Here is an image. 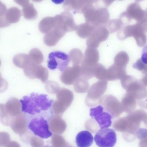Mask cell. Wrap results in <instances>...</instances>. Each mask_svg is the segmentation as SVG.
Instances as JSON below:
<instances>
[{
	"label": "cell",
	"instance_id": "obj_18",
	"mask_svg": "<svg viewBox=\"0 0 147 147\" xmlns=\"http://www.w3.org/2000/svg\"><path fill=\"white\" fill-rule=\"evenodd\" d=\"M99 55L96 48L87 47L86 50L83 62L89 66H93L98 63Z\"/></svg>",
	"mask_w": 147,
	"mask_h": 147
},
{
	"label": "cell",
	"instance_id": "obj_10",
	"mask_svg": "<svg viewBox=\"0 0 147 147\" xmlns=\"http://www.w3.org/2000/svg\"><path fill=\"white\" fill-rule=\"evenodd\" d=\"M73 92L65 88L59 90L57 95V99L52 105L53 112H59L65 110L70 106L74 100Z\"/></svg>",
	"mask_w": 147,
	"mask_h": 147
},
{
	"label": "cell",
	"instance_id": "obj_25",
	"mask_svg": "<svg viewBox=\"0 0 147 147\" xmlns=\"http://www.w3.org/2000/svg\"><path fill=\"white\" fill-rule=\"evenodd\" d=\"M69 57L74 65H79L83 60V54L80 49L75 48L70 52Z\"/></svg>",
	"mask_w": 147,
	"mask_h": 147
},
{
	"label": "cell",
	"instance_id": "obj_26",
	"mask_svg": "<svg viewBox=\"0 0 147 147\" xmlns=\"http://www.w3.org/2000/svg\"><path fill=\"white\" fill-rule=\"evenodd\" d=\"M34 69L36 77L40 79L43 83H46L49 77V72L47 69L41 65H39L36 66Z\"/></svg>",
	"mask_w": 147,
	"mask_h": 147
},
{
	"label": "cell",
	"instance_id": "obj_17",
	"mask_svg": "<svg viewBox=\"0 0 147 147\" xmlns=\"http://www.w3.org/2000/svg\"><path fill=\"white\" fill-rule=\"evenodd\" d=\"M94 141V138L90 132L87 130L80 131L77 135L75 142L78 147H90Z\"/></svg>",
	"mask_w": 147,
	"mask_h": 147
},
{
	"label": "cell",
	"instance_id": "obj_38",
	"mask_svg": "<svg viewBox=\"0 0 147 147\" xmlns=\"http://www.w3.org/2000/svg\"><path fill=\"white\" fill-rule=\"evenodd\" d=\"M119 1H122V0H119Z\"/></svg>",
	"mask_w": 147,
	"mask_h": 147
},
{
	"label": "cell",
	"instance_id": "obj_2",
	"mask_svg": "<svg viewBox=\"0 0 147 147\" xmlns=\"http://www.w3.org/2000/svg\"><path fill=\"white\" fill-rule=\"evenodd\" d=\"M27 127L36 136L42 139H47L52 136L49 129L51 120L43 116H26Z\"/></svg>",
	"mask_w": 147,
	"mask_h": 147
},
{
	"label": "cell",
	"instance_id": "obj_14",
	"mask_svg": "<svg viewBox=\"0 0 147 147\" xmlns=\"http://www.w3.org/2000/svg\"><path fill=\"white\" fill-rule=\"evenodd\" d=\"M80 68L79 65H74L67 68L63 71L60 76L62 83L67 85H71L80 78Z\"/></svg>",
	"mask_w": 147,
	"mask_h": 147
},
{
	"label": "cell",
	"instance_id": "obj_6",
	"mask_svg": "<svg viewBox=\"0 0 147 147\" xmlns=\"http://www.w3.org/2000/svg\"><path fill=\"white\" fill-rule=\"evenodd\" d=\"M119 19H121L124 26L129 24L133 20L136 21V22L146 20L147 13L146 10L142 9L139 3H134L128 6L127 11L121 14Z\"/></svg>",
	"mask_w": 147,
	"mask_h": 147
},
{
	"label": "cell",
	"instance_id": "obj_35",
	"mask_svg": "<svg viewBox=\"0 0 147 147\" xmlns=\"http://www.w3.org/2000/svg\"><path fill=\"white\" fill-rule=\"evenodd\" d=\"M51 1L55 4H60L63 3L65 0H51Z\"/></svg>",
	"mask_w": 147,
	"mask_h": 147
},
{
	"label": "cell",
	"instance_id": "obj_11",
	"mask_svg": "<svg viewBox=\"0 0 147 147\" xmlns=\"http://www.w3.org/2000/svg\"><path fill=\"white\" fill-rule=\"evenodd\" d=\"M90 116L97 123L100 129L109 128L112 124V115L102 105L90 109Z\"/></svg>",
	"mask_w": 147,
	"mask_h": 147
},
{
	"label": "cell",
	"instance_id": "obj_15",
	"mask_svg": "<svg viewBox=\"0 0 147 147\" xmlns=\"http://www.w3.org/2000/svg\"><path fill=\"white\" fill-rule=\"evenodd\" d=\"M65 33L66 32L61 28H55L51 32L46 34L44 37V43L48 46H54L65 35Z\"/></svg>",
	"mask_w": 147,
	"mask_h": 147
},
{
	"label": "cell",
	"instance_id": "obj_34",
	"mask_svg": "<svg viewBox=\"0 0 147 147\" xmlns=\"http://www.w3.org/2000/svg\"><path fill=\"white\" fill-rule=\"evenodd\" d=\"M115 1V0H102L105 5L106 7L109 6Z\"/></svg>",
	"mask_w": 147,
	"mask_h": 147
},
{
	"label": "cell",
	"instance_id": "obj_21",
	"mask_svg": "<svg viewBox=\"0 0 147 147\" xmlns=\"http://www.w3.org/2000/svg\"><path fill=\"white\" fill-rule=\"evenodd\" d=\"M95 65L93 66H89L82 61L80 67V78L85 80H88L95 77Z\"/></svg>",
	"mask_w": 147,
	"mask_h": 147
},
{
	"label": "cell",
	"instance_id": "obj_20",
	"mask_svg": "<svg viewBox=\"0 0 147 147\" xmlns=\"http://www.w3.org/2000/svg\"><path fill=\"white\" fill-rule=\"evenodd\" d=\"M137 99L133 95L127 92L122 99L121 104L123 109L127 111L134 109L137 105Z\"/></svg>",
	"mask_w": 147,
	"mask_h": 147
},
{
	"label": "cell",
	"instance_id": "obj_13",
	"mask_svg": "<svg viewBox=\"0 0 147 147\" xmlns=\"http://www.w3.org/2000/svg\"><path fill=\"white\" fill-rule=\"evenodd\" d=\"M100 104L112 116L123 109L121 102L117 98L111 95H107L102 97L100 100Z\"/></svg>",
	"mask_w": 147,
	"mask_h": 147
},
{
	"label": "cell",
	"instance_id": "obj_37",
	"mask_svg": "<svg viewBox=\"0 0 147 147\" xmlns=\"http://www.w3.org/2000/svg\"><path fill=\"white\" fill-rule=\"evenodd\" d=\"M146 13H147V8L146 9Z\"/></svg>",
	"mask_w": 147,
	"mask_h": 147
},
{
	"label": "cell",
	"instance_id": "obj_12",
	"mask_svg": "<svg viewBox=\"0 0 147 147\" xmlns=\"http://www.w3.org/2000/svg\"><path fill=\"white\" fill-rule=\"evenodd\" d=\"M109 34V32L105 26L96 28L95 30L87 39L86 41L87 47L96 49L102 42L107 39Z\"/></svg>",
	"mask_w": 147,
	"mask_h": 147
},
{
	"label": "cell",
	"instance_id": "obj_1",
	"mask_svg": "<svg viewBox=\"0 0 147 147\" xmlns=\"http://www.w3.org/2000/svg\"><path fill=\"white\" fill-rule=\"evenodd\" d=\"M53 100L48 96L38 93H31L20 100L21 111L25 116H43L51 120L53 117Z\"/></svg>",
	"mask_w": 147,
	"mask_h": 147
},
{
	"label": "cell",
	"instance_id": "obj_36",
	"mask_svg": "<svg viewBox=\"0 0 147 147\" xmlns=\"http://www.w3.org/2000/svg\"><path fill=\"white\" fill-rule=\"evenodd\" d=\"M136 1L137 2H140V1H144V0H136Z\"/></svg>",
	"mask_w": 147,
	"mask_h": 147
},
{
	"label": "cell",
	"instance_id": "obj_8",
	"mask_svg": "<svg viewBox=\"0 0 147 147\" xmlns=\"http://www.w3.org/2000/svg\"><path fill=\"white\" fill-rule=\"evenodd\" d=\"M117 140L116 133L109 128L100 129L94 136V141L98 147H114Z\"/></svg>",
	"mask_w": 147,
	"mask_h": 147
},
{
	"label": "cell",
	"instance_id": "obj_32",
	"mask_svg": "<svg viewBox=\"0 0 147 147\" xmlns=\"http://www.w3.org/2000/svg\"><path fill=\"white\" fill-rule=\"evenodd\" d=\"M141 57V59L142 62L147 65V46H146L143 48Z\"/></svg>",
	"mask_w": 147,
	"mask_h": 147
},
{
	"label": "cell",
	"instance_id": "obj_5",
	"mask_svg": "<svg viewBox=\"0 0 147 147\" xmlns=\"http://www.w3.org/2000/svg\"><path fill=\"white\" fill-rule=\"evenodd\" d=\"M119 35L122 40L129 37H134L137 45L140 47H143L147 44L146 33L140 24L138 22L123 26L119 31Z\"/></svg>",
	"mask_w": 147,
	"mask_h": 147
},
{
	"label": "cell",
	"instance_id": "obj_19",
	"mask_svg": "<svg viewBox=\"0 0 147 147\" xmlns=\"http://www.w3.org/2000/svg\"><path fill=\"white\" fill-rule=\"evenodd\" d=\"M96 28L92 25L86 22L77 26L76 30L79 37L82 38H86L92 34Z\"/></svg>",
	"mask_w": 147,
	"mask_h": 147
},
{
	"label": "cell",
	"instance_id": "obj_27",
	"mask_svg": "<svg viewBox=\"0 0 147 147\" xmlns=\"http://www.w3.org/2000/svg\"><path fill=\"white\" fill-rule=\"evenodd\" d=\"M124 26L121 19L112 20L108 22L107 27L110 33L115 32L117 31L121 30Z\"/></svg>",
	"mask_w": 147,
	"mask_h": 147
},
{
	"label": "cell",
	"instance_id": "obj_7",
	"mask_svg": "<svg viewBox=\"0 0 147 147\" xmlns=\"http://www.w3.org/2000/svg\"><path fill=\"white\" fill-rule=\"evenodd\" d=\"M107 81L99 80L93 84L88 90L86 98V104L90 107L96 106L100 103V100L108 87Z\"/></svg>",
	"mask_w": 147,
	"mask_h": 147
},
{
	"label": "cell",
	"instance_id": "obj_23",
	"mask_svg": "<svg viewBox=\"0 0 147 147\" xmlns=\"http://www.w3.org/2000/svg\"><path fill=\"white\" fill-rule=\"evenodd\" d=\"M129 60L127 53L125 52L121 51L116 55L114 59V64L118 67L126 68Z\"/></svg>",
	"mask_w": 147,
	"mask_h": 147
},
{
	"label": "cell",
	"instance_id": "obj_4",
	"mask_svg": "<svg viewBox=\"0 0 147 147\" xmlns=\"http://www.w3.org/2000/svg\"><path fill=\"white\" fill-rule=\"evenodd\" d=\"M122 86L127 93L133 95L137 100L140 101L147 98V90L146 86L135 78L126 75L121 80Z\"/></svg>",
	"mask_w": 147,
	"mask_h": 147
},
{
	"label": "cell",
	"instance_id": "obj_24",
	"mask_svg": "<svg viewBox=\"0 0 147 147\" xmlns=\"http://www.w3.org/2000/svg\"><path fill=\"white\" fill-rule=\"evenodd\" d=\"M74 84V90L78 93H85L89 90L90 85L88 81L81 78L78 79Z\"/></svg>",
	"mask_w": 147,
	"mask_h": 147
},
{
	"label": "cell",
	"instance_id": "obj_29",
	"mask_svg": "<svg viewBox=\"0 0 147 147\" xmlns=\"http://www.w3.org/2000/svg\"><path fill=\"white\" fill-rule=\"evenodd\" d=\"M45 89L48 93L51 94H56L59 91L60 89L57 83L54 81H47L45 84Z\"/></svg>",
	"mask_w": 147,
	"mask_h": 147
},
{
	"label": "cell",
	"instance_id": "obj_16",
	"mask_svg": "<svg viewBox=\"0 0 147 147\" xmlns=\"http://www.w3.org/2000/svg\"><path fill=\"white\" fill-rule=\"evenodd\" d=\"M127 75L126 68L116 66L115 64L111 66L106 71V81H114L121 80Z\"/></svg>",
	"mask_w": 147,
	"mask_h": 147
},
{
	"label": "cell",
	"instance_id": "obj_30",
	"mask_svg": "<svg viewBox=\"0 0 147 147\" xmlns=\"http://www.w3.org/2000/svg\"><path fill=\"white\" fill-rule=\"evenodd\" d=\"M133 68L141 71L144 74H147V65L144 63L141 59H138L136 63L133 65Z\"/></svg>",
	"mask_w": 147,
	"mask_h": 147
},
{
	"label": "cell",
	"instance_id": "obj_9",
	"mask_svg": "<svg viewBox=\"0 0 147 147\" xmlns=\"http://www.w3.org/2000/svg\"><path fill=\"white\" fill-rule=\"evenodd\" d=\"M70 59L69 55L61 51L51 53L48 56L47 66L50 69H59L62 71L68 68Z\"/></svg>",
	"mask_w": 147,
	"mask_h": 147
},
{
	"label": "cell",
	"instance_id": "obj_31",
	"mask_svg": "<svg viewBox=\"0 0 147 147\" xmlns=\"http://www.w3.org/2000/svg\"><path fill=\"white\" fill-rule=\"evenodd\" d=\"M33 56L38 63L41 64L44 61V56L42 52L38 49H35L33 52Z\"/></svg>",
	"mask_w": 147,
	"mask_h": 147
},
{
	"label": "cell",
	"instance_id": "obj_33",
	"mask_svg": "<svg viewBox=\"0 0 147 147\" xmlns=\"http://www.w3.org/2000/svg\"><path fill=\"white\" fill-rule=\"evenodd\" d=\"M144 74L145 75L143 76L142 79L140 80L146 87H147V74Z\"/></svg>",
	"mask_w": 147,
	"mask_h": 147
},
{
	"label": "cell",
	"instance_id": "obj_28",
	"mask_svg": "<svg viewBox=\"0 0 147 147\" xmlns=\"http://www.w3.org/2000/svg\"><path fill=\"white\" fill-rule=\"evenodd\" d=\"M107 69L101 64L97 63L95 65V77L102 81H106Z\"/></svg>",
	"mask_w": 147,
	"mask_h": 147
},
{
	"label": "cell",
	"instance_id": "obj_3",
	"mask_svg": "<svg viewBox=\"0 0 147 147\" xmlns=\"http://www.w3.org/2000/svg\"><path fill=\"white\" fill-rule=\"evenodd\" d=\"M83 13L86 22L96 28L104 26L109 19V14L106 8L96 9L92 5H90Z\"/></svg>",
	"mask_w": 147,
	"mask_h": 147
},
{
	"label": "cell",
	"instance_id": "obj_22",
	"mask_svg": "<svg viewBox=\"0 0 147 147\" xmlns=\"http://www.w3.org/2000/svg\"><path fill=\"white\" fill-rule=\"evenodd\" d=\"M55 17L45 18L40 23V30L43 33H47L55 28Z\"/></svg>",
	"mask_w": 147,
	"mask_h": 147
}]
</instances>
